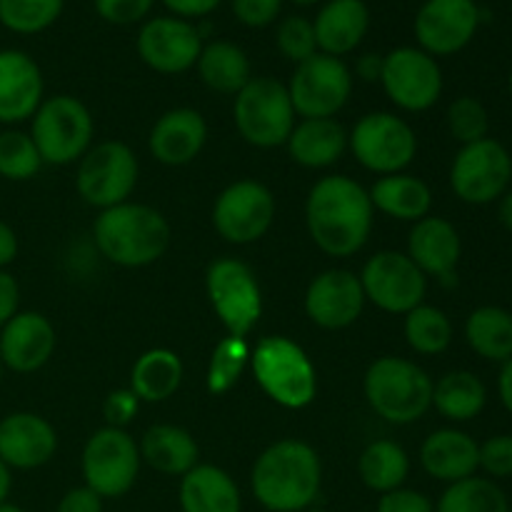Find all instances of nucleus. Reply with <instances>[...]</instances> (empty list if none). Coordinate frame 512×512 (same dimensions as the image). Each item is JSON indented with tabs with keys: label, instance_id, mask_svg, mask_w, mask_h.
<instances>
[{
	"label": "nucleus",
	"instance_id": "1",
	"mask_svg": "<svg viewBox=\"0 0 512 512\" xmlns=\"http://www.w3.org/2000/svg\"><path fill=\"white\" fill-rule=\"evenodd\" d=\"M375 208L368 190L348 175H328L310 188L305 225L313 243L333 258H350L370 238Z\"/></svg>",
	"mask_w": 512,
	"mask_h": 512
},
{
	"label": "nucleus",
	"instance_id": "2",
	"mask_svg": "<svg viewBox=\"0 0 512 512\" xmlns=\"http://www.w3.org/2000/svg\"><path fill=\"white\" fill-rule=\"evenodd\" d=\"M323 485L318 453L303 440L285 438L265 448L250 470V490L268 512L313 508Z\"/></svg>",
	"mask_w": 512,
	"mask_h": 512
},
{
	"label": "nucleus",
	"instance_id": "3",
	"mask_svg": "<svg viewBox=\"0 0 512 512\" xmlns=\"http://www.w3.org/2000/svg\"><path fill=\"white\" fill-rule=\"evenodd\" d=\"M93 235L100 255L120 268H145L163 258L170 245V225L163 213L130 200L100 210Z\"/></svg>",
	"mask_w": 512,
	"mask_h": 512
},
{
	"label": "nucleus",
	"instance_id": "4",
	"mask_svg": "<svg viewBox=\"0 0 512 512\" xmlns=\"http://www.w3.org/2000/svg\"><path fill=\"white\" fill-rule=\"evenodd\" d=\"M365 400L383 420L408 425L433 408V378L418 363L385 355L368 368Z\"/></svg>",
	"mask_w": 512,
	"mask_h": 512
},
{
	"label": "nucleus",
	"instance_id": "5",
	"mask_svg": "<svg viewBox=\"0 0 512 512\" xmlns=\"http://www.w3.org/2000/svg\"><path fill=\"white\" fill-rule=\"evenodd\" d=\"M255 380L273 403L288 410L308 408L318 393V373L298 343L283 335H268L250 350Z\"/></svg>",
	"mask_w": 512,
	"mask_h": 512
},
{
	"label": "nucleus",
	"instance_id": "6",
	"mask_svg": "<svg viewBox=\"0 0 512 512\" xmlns=\"http://www.w3.org/2000/svg\"><path fill=\"white\" fill-rule=\"evenodd\" d=\"M93 115L73 95H53L35 110L30 138L48 165H70L83 158L93 143Z\"/></svg>",
	"mask_w": 512,
	"mask_h": 512
},
{
	"label": "nucleus",
	"instance_id": "7",
	"mask_svg": "<svg viewBox=\"0 0 512 512\" xmlns=\"http://www.w3.org/2000/svg\"><path fill=\"white\" fill-rule=\"evenodd\" d=\"M235 128L255 148H280L295 128V110L288 88L275 78H253L233 105Z\"/></svg>",
	"mask_w": 512,
	"mask_h": 512
},
{
	"label": "nucleus",
	"instance_id": "8",
	"mask_svg": "<svg viewBox=\"0 0 512 512\" xmlns=\"http://www.w3.org/2000/svg\"><path fill=\"white\" fill-rule=\"evenodd\" d=\"M80 465L85 488L98 493L103 500H115L133 490L143 460L138 443L128 430L105 425L88 438Z\"/></svg>",
	"mask_w": 512,
	"mask_h": 512
},
{
	"label": "nucleus",
	"instance_id": "9",
	"mask_svg": "<svg viewBox=\"0 0 512 512\" xmlns=\"http://www.w3.org/2000/svg\"><path fill=\"white\" fill-rule=\"evenodd\" d=\"M512 185V155L500 140L483 138L460 145L450 165V188L468 205L498 203Z\"/></svg>",
	"mask_w": 512,
	"mask_h": 512
},
{
	"label": "nucleus",
	"instance_id": "10",
	"mask_svg": "<svg viewBox=\"0 0 512 512\" xmlns=\"http://www.w3.org/2000/svg\"><path fill=\"white\" fill-rule=\"evenodd\" d=\"M205 290L228 335L248 338L263 315V293L253 270L243 260H213L205 273Z\"/></svg>",
	"mask_w": 512,
	"mask_h": 512
},
{
	"label": "nucleus",
	"instance_id": "11",
	"mask_svg": "<svg viewBox=\"0 0 512 512\" xmlns=\"http://www.w3.org/2000/svg\"><path fill=\"white\" fill-rule=\"evenodd\" d=\"M138 170V158L128 145L105 140L80 158L75 188L85 203L108 210L113 205L128 203L138 185Z\"/></svg>",
	"mask_w": 512,
	"mask_h": 512
},
{
	"label": "nucleus",
	"instance_id": "12",
	"mask_svg": "<svg viewBox=\"0 0 512 512\" xmlns=\"http://www.w3.org/2000/svg\"><path fill=\"white\" fill-rule=\"evenodd\" d=\"M295 115L308 118H335L353 93V70L335 55L315 53L295 65L290 83L285 85Z\"/></svg>",
	"mask_w": 512,
	"mask_h": 512
},
{
	"label": "nucleus",
	"instance_id": "13",
	"mask_svg": "<svg viewBox=\"0 0 512 512\" xmlns=\"http://www.w3.org/2000/svg\"><path fill=\"white\" fill-rule=\"evenodd\" d=\"M348 148L365 170L378 175L403 173L418 153V135L393 113H368L348 135Z\"/></svg>",
	"mask_w": 512,
	"mask_h": 512
},
{
	"label": "nucleus",
	"instance_id": "14",
	"mask_svg": "<svg viewBox=\"0 0 512 512\" xmlns=\"http://www.w3.org/2000/svg\"><path fill=\"white\" fill-rule=\"evenodd\" d=\"M365 300L390 315H408L423 305L428 293V278L418 265L398 250H380L360 270Z\"/></svg>",
	"mask_w": 512,
	"mask_h": 512
},
{
	"label": "nucleus",
	"instance_id": "15",
	"mask_svg": "<svg viewBox=\"0 0 512 512\" xmlns=\"http://www.w3.org/2000/svg\"><path fill=\"white\" fill-rule=\"evenodd\" d=\"M380 85L400 110L423 113L438 103L445 80L438 58L420 48L403 45V48H395L383 55Z\"/></svg>",
	"mask_w": 512,
	"mask_h": 512
},
{
	"label": "nucleus",
	"instance_id": "16",
	"mask_svg": "<svg viewBox=\"0 0 512 512\" xmlns=\"http://www.w3.org/2000/svg\"><path fill=\"white\" fill-rule=\"evenodd\" d=\"M275 220V198L258 180H238L218 195L213 225L223 240L250 245L263 238Z\"/></svg>",
	"mask_w": 512,
	"mask_h": 512
},
{
	"label": "nucleus",
	"instance_id": "17",
	"mask_svg": "<svg viewBox=\"0 0 512 512\" xmlns=\"http://www.w3.org/2000/svg\"><path fill=\"white\" fill-rule=\"evenodd\" d=\"M483 23V8L475 0H425L415 13V38L433 58L455 55L473 43Z\"/></svg>",
	"mask_w": 512,
	"mask_h": 512
},
{
	"label": "nucleus",
	"instance_id": "18",
	"mask_svg": "<svg viewBox=\"0 0 512 512\" xmlns=\"http://www.w3.org/2000/svg\"><path fill=\"white\" fill-rule=\"evenodd\" d=\"M203 50V35L190 20L163 15L140 28L138 55L150 70L163 75H178L195 68Z\"/></svg>",
	"mask_w": 512,
	"mask_h": 512
},
{
	"label": "nucleus",
	"instance_id": "19",
	"mask_svg": "<svg viewBox=\"0 0 512 512\" xmlns=\"http://www.w3.org/2000/svg\"><path fill=\"white\" fill-rule=\"evenodd\" d=\"M365 293L360 278L345 268L320 273L305 290V315L323 330H343L360 318Z\"/></svg>",
	"mask_w": 512,
	"mask_h": 512
},
{
	"label": "nucleus",
	"instance_id": "20",
	"mask_svg": "<svg viewBox=\"0 0 512 512\" xmlns=\"http://www.w3.org/2000/svg\"><path fill=\"white\" fill-rule=\"evenodd\" d=\"M405 255L418 265L425 278H435L443 285H455L460 258H463V238L450 220L428 215V218L413 223Z\"/></svg>",
	"mask_w": 512,
	"mask_h": 512
},
{
	"label": "nucleus",
	"instance_id": "21",
	"mask_svg": "<svg viewBox=\"0 0 512 512\" xmlns=\"http://www.w3.org/2000/svg\"><path fill=\"white\" fill-rule=\"evenodd\" d=\"M58 433L38 413H10L0 418V460L10 470H35L50 463Z\"/></svg>",
	"mask_w": 512,
	"mask_h": 512
},
{
	"label": "nucleus",
	"instance_id": "22",
	"mask_svg": "<svg viewBox=\"0 0 512 512\" xmlns=\"http://www.w3.org/2000/svg\"><path fill=\"white\" fill-rule=\"evenodd\" d=\"M55 328L45 315L25 310L0 328V360L13 373H35L55 353Z\"/></svg>",
	"mask_w": 512,
	"mask_h": 512
},
{
	"label": "nucleus",
	"instance_id": "23",
	"mask_svg": "<svg viewBox=\"0 0 512 512\" xmlns=\"http://www.w3.org/2000/svg\"><path fill=\"white\" fill-rule=\"evenodd\" d=\"M40 65L23 50H0V123L15 125L33 118L43 103Z\"/></svg>",
	"mask_w": 512,
	"mask_h": 512
},
{
	"label": "nucleus",
	"instance_id": "24",
	"mask_svg": "<svg viewBox=\"0 0 512 512\" xmlns=\"http://www.w3.org/2000/svg\"><path fill=\"white\" fill-rule=\"evenodd\" d=\"M208 140V123L193 108H173L155 120L148 148L158 163L180 168L193 163Z\"/></svg>",
	"mask_w": 512,
	"mask_h": 512
},
{
	"label": "nucleus",
	"instance_id": "25",
	"mask_svg": "<svg viewBox=\"0 0 512 512\" xmlns=\"http://www.w3.org/2000/svg\"><path fill=\"white\" fill-rule=\"evenodd\" d=\"M420 465L430 478L450 485L480 470V443L458 428H440L420 445Z\"/></svg>",
	"mask_w": 512,
	"mask_h": 512
},
{
	"label": "nucleus",
	"instance_id": "26",
	"mask_svg": "<svg viewBox=\"0 0 512 512\" xmlns=\"http://www.w3.org/2000/svg\"><path fill=\"white\" fill-rule=\"evenodd\" d=\"M370 28V10L365 0H328L315 15V43L325 55L353 53Z\"/></svg>",
	"mask_w": 512,
	"mask_h": 512
},
{
	"label": "nucleus",
	"instance_id": "27",
	"mask_svg": "<svg viewBox=\"0 0 512 512\" xmlns=\"http://www.w3.org/2000/svg\"><path fill=\"white\" fill-rule=\"evenodd\" d=\"M183 512H243V495L233 475L218 465L198 463L180 478L178 490Z\"/></svg>",
	"mask_w": 512,
	"mask_h": 512
},
{
	"label": "nucleus",
	"instance_id": "28",
	"mask_svg": "<svg viewBox=\"0 0 512 512\" xmlns=\"http://www.w3.org/2000/svg\"><path fill=\"white\" fill-rule=\"evenodd\" d=\"M140 460L160 475L183 478L198 465L200 448L193 435L180 425L160 423L143 433L138 443Z\"/></svg>",
	"mask_w": 512,
	"mask_h": 512
},
{
	"label": "nucleus",
	"instance_id": "29",
	"mask_svg": "<svg viewBox=\"0 0 512 512\" xmlns=\"http://www.w3.org/2000/svg\"><path fill=\"white\" fill-rule=\"evenodd\" d=\"M288 153L303 168H330L348 150V133L335 118H308L295 123Z\"/></svg>",
	"mask_w": 512,
	"mask_h": 512
},
{
	"label": "nucleus",
	"instance_id": "30",
	"mask_svg": "<svg viewBox=\"0 0 512 512\" xmlns=\"http://www.w3.org/2000/svg\"><path fill=\"white\" fill-rule=\"evenodd\" d=\"M368 195L375 210L395 220H403V223H418V220L428 218L430 208H433L430 185L410 173L380 175Z\"/></svg>",
	"mask_w": 512,
	"mask_h": 512
},
{
	"label": "nucleus",
	"instance_id": "31",
	"mask_svg": "<svg viewBox=\"0 0 512 512\" xmlns=\"http://www.w3.org/2000/svg\"><path fill=\"white\" fill-rule=\"evenodd\" d=\"M183 383V363L168 348H153L135 360L130 370V390L140 403H163L173 398Z\"/></svg>",
	"mask_w": 512,
	"mask_h": 512
},
{
	"label": "nucleus",
	"instance_id": "32",
	"mask_svg": "<svg viewBox=\"0 0 512 512\" xmlns=\"http://www.w3.org/2000/svg\"><path fill=\"white\" fill-rule=\"evenodd\" d=\"M195 65H198L203 83L215 93L238 95L253 80L248 55L230 40H213V43L203 45Z\"/></svg>",
	"mask_w": 512,
	"mask_h": 512
},
{
	"label": "nucleus",
	"instance_id": "33",
	"mask_svg": "<svg viewBox=\"0 0 512 512\" xmlns=\"http://www.w3.org/2000/svg\"><path fill=\"white\" fill-rule=\"evenodd\" d=\"M465 343L488 363L512 358V313L500 305H480L465 320Z\"/></svg>",
	"mask_w": 512,
	"mask_h": 512
},
{
	"label": "nucleus",
	"instance_id": "34",
	"mask_svg": "<svg viewBox=\"0 0 512 512\" xmlns=\"http://www.w3.org/2000/svg\"><path fill=\"white\" fill-rule=\"evenodd\" d=\"M488 405V388L470 370H453L433 383V408L450 423H470Z\"/></svg>",
	"mask_w": 512,
	"mask_h": 512
},
{
	"label": "nucleus",
	"instance_id": "35",
	"mask_svg": "<svg viewBox=\"0 0 512 512\" xmlns=\"http://www.w3.org/2000/svg\"><path fill=\"white\" fill-rule=\"evenodd\" d=\"M358 475L365 488L385 495L403 488L410 475V458L403 445L393 440H375L360 453Z\"/></svg>",
	"mask_w": 512,
	"mask_h": 512
},
{
	"label": "nucleus",
	"instance_id": "36",
	"mask_svg": "<svg viewBox=\"0 0 512 512\" xmlns=\"http://www.w3.org/2000/svg\"><path fill=\"white\" fill-rule=\"evenodd\" d=\"M435 512H512L510 498L495 480L473 478L450 483L435 503Z\"/></svg>",
	"mask_w": 512,
	"mask_h": 512
},
{
	"label": "nucleus",
	"instance_id": "37",
	"mask_svg": "<svg viewBox=\"0 0 512 512\" xmlns=\"http://www.w3.org/2000/svg\"><path fill=\"white\" fill-rule=\"evenodd\" d=\"M405 340L420 355H440L453 343V323L435 305H418L405 315Z\"/></svg>",
	"mask_w": 512,
	"mask_h": 512
},
{
	"label": "nucleus",
	"instance_id": "38",
	"mask_svg": "<svg viewBox=\"0 0 512 512\" xmlns=\"http://www.w3.org/2000/svg\"><path fill=\"white\" fill-rule=\"evenodd\" d=\"M250 363V345L248 338H228L220 340L210 353L208 373H205V385L208 393L225 395L238 385L240 375Z\"/></svg>",
	"mask_w": 512,
	"mask_h": 512
},
{
	"label": "nucleus",
	"instance_id": "39",
	"mask_svg": "<svg viewBox=\"0 0 512 512\" xmlns=\"http://www.w3.org/2000/svg\"><path fill=\"white\" fill-rule=\"evenodd\" d=\"M65 0H0V25L10 33L38 35L60 18Z\"/></svg>",
	"mask_w": 512,
	"mask_h": 512
},
{
	"label": "nucleus",
	"instance_id": "40",
	"mask_svg": "<svg viewBox=\"0 0 512 512\" xmlns=\"http://www.w3.org/2000/svg\"><path fill=\"white\" fill-rule=\"evenodd\" d=\"M40 168H43V158L28 133L23 130L0 133V178L23 183V180L35 178Z\"/></svg>",
	"mask_w": 512,
	"mask_h": 512
},
{
	"label": "nucleus",
	"instance_id": "41",
	"mask_svg": "<svg viewBox=\"0 0 512 512\" xmlns=\"http://www.w3.org/2000/svg\"><path fill=\"white\" fill-rule=\"evenodd\" d=\"M448 130L460 145H470L488 138V108L478 98H473V95H460V98H455L448 105Z\"/></svg>",
	"mask_w": 512,
	"mask_h": 512
},
{
	"label": "nucleus",
	"instance_id": "42",
	"mask_svg": "<svg viewBox=\"0 0 512 512\" xmlns=\"http://www.w3.org/2000/svg\"><path fill=\"white\" fill-rule=\"evenodd\" d=\"M275 43H278L280 53L288 60H293L295 65L313 58L315 53H320L318 43H315L313 23L308 18H303V15H290V18H285L278 25Z\"/></svg>",
	"mask_w": 512,
	"mask_h": 512
},
{
	"label": "nucleus",
	"instance_id": "43",
	"mask_svg": "<svg viewBox=\"0 0 512 512\" xmlns=\"http://www.w3.org/2000/svg\"><path fill=\"white\" fill-rule=\"evenodd\" d=\"M480 470L495 483L512 478V435H493L480 443Z\"/></svg>",
	"mask_w": 512,
	"mask_h": 512
},
{
	"label": "nucleus",
	"instance_id": "44",
	"mask_svg": "<svg viewBox=\"0 0 512 512\" xmlns=\"http://www.w3.org/2000/svg\"><path fill=\"white\" fill-rule=\"evenodd\" d=\"M93 5L105 23L133 25L153 10L155 0H93Z\"/></svg>",
	"mask_w": 512,
	"mask_h": 512
},
{
	"label": "nucleus",
	"instance_id": "45",
	"mask_svg": "<svg viewBox=\"0 0 512 512\" xmlns=\"http://www.w3.org/2000/svg\"><path fill=\"white\" fill-rule=\"evenodd\" d=\"M283 10V0H233V13L248 28H268Z\"/></svg>",
	"mask_w": 512,
	"mask_h": 512
},
{
	"label": "nucleus",
	"instance_id": "46",
	"mask_svg": "<svg viewBox=\"0 0 512 512\" xmlns=\"http://www.w3.org/2000/svg\"><path fill=\"white\" fill-rule=\"evenodd\" d=\"M375 512H435V503L420 490L398 488L380 495Z\"/></svg>",
	"mask_w": 512,
	"mask_h": 512
},
{
	"label": "nucleus",
	"instance_id": "47",
	"mask_svg": "<svg viewBox=\"0 0 512 512\" xmlns=\"http://www.w3.org/2000/svg\"><path fill=\"white\" fill-rule=\"evenodd\" d=\"M140 408V400L135 398V393L130 388L125 390H113V393L105 398L103 403V415L108 420L110 428H123L135 418Z\"/></svg>",
	"mask_w": 512,
	"mask_h": 512
},
{
	"label": "nucleus",
	"instance_id": "48",
	"mask_svg": "<svg viewBox=\"0 0 512 512\" xmlns=\"http://www.w3.org/2000/svg\"><path fill=\"white\" fill-rule=\"evenodd\" d=\"M55 512H103V498L90 488H85V485H80V488H70L60 498Z\"/></svg>",
	"mask_w": 512,
	"mask_h": 512
},
{
	"label": "nucleus",
	"instance_id": "49",
	"mask_svg": "<svg viewBox=\"0 0 512 512\" xmlns=\"http://www.w3.org/2000/svg\"><path fill=\"white\" fill-rule=\"evenodd\" d=\"M20 285L8 270H0V328L20 313Z\"/></svg>",
	"mask_w": 512,
	"mask_h": 512
},
{
	"label": "nucleus",
	"instance_id": "50",
	"mask_svg": "<svg viewBox=\"0 0 512 512\" xmlns=\"http://www.w3.org/2000/svg\"><path fill=\"white\" fill-rule=\"evenodd\" d=\"M223 0H163L165 8L175 15V18H205V15L213 13Z\"/></svg>",
	"mask_w": 512,
	"mask_h": 512
},
{
	"label": "nucleus",
	"instance_id": "51",
	"mask_svg": "<svg viewBox=\"0 0 512 512\" xmlns=\"http://www.w3.org/2000/svg\"><path fill=\"white\" fill-rule=\"evenodd\" d=\"M18 258V235L8 223L0 220V270L8 268Z\"/></svg>",
	"mask_w": 512,
	"mask_h": 512
},
{
	"label": "nucleus",
	"instance_id": "52",
	"mask_svg": "<svg viewBox=\"0 0 512 512\" xmlns=\"http://www.w3.org/2000/svg\"><path fill=\"white\" fill-rule=\"evenodd\" d=\"M355 73H358L365 83H375V80H380V73H383V55L368 53L363 55V58H358V63H355Z\"/></svg>",
	"mask_w": 512,
	"mask_h": 512
},
{
	"label": "nucleus",
	"instance_id": "53",
	"mask_svg": "<svg viewBox=\"0 0 512 512\" xmlns=\"http://www.w3.org/2000/svg\"><path fill=\"white\" fill-rule=\"evenodd\" d=\"M498 398H500V403H503V408L512 415V358L508 360V363L500 365Z\"/></svg>",
	"mask_w": 512,
	"mask_h": 512
},
{
	"label": "nucleus",
	"instance_id": "54",
	"mask_svg": "<svg viewBox=\"0 0 512 512\" xmlns=\"http://www.w3.org/2000/svg\"><path fill=\"white\" fill-rule=\"evenodd\" d=\"M498 218L512 233V188H508V193L498 200Z\"/></svg>",
	"mask_w": 512,
	"mask_h": 512
},
{
	"label": "nucleus",
	"instance_id": "55",
	"mask_svg": "<svg viewBox=\"0 0 512 512\" xmlns=\"http://www.w3.org/2000/svg\"><path fill=\"white\" fill-rule=\"evenodd\" d=\"M10 485H13V478H10V468L0 460V503H5L10 495Z\"/></svg>",
	"mask_w": 512,
	"mask_h": 512
},
{
	"label": "nucleus",
	"instance_id": "56",
	"mask_svg": "<svg viewBox=\"0 0 512 512\" xmlns=\"http://www.w3.org/2000/svg\"><path fill=\"white\" fill-rule=\"evenodd\" d=\"M0 512H25V510L20 508V505L8 503V500H5V503H0Z\"/></svg>",
	"mask_w": 512,
	"mask_h": 512
},
{
	"label": "nucleus",
	"instance_id": "57",
	"mask_svg": "<svg viewBox=\"0 0 512 512\" xmlns=\"http://www.w3.org/2000/svg\"><path fill=\"white\" fill-rule=\"evenodd\" d=\"M290 3H295V5H315V3H320V0H290Z\"/></svg>",
	"mask_w": 512,
	"mask_h": 512
},
{
	"label": "nucleus",
	"instance_id": "58",
	"mask_svg": "<svg viewBox=\"0 0 512 512\" xmlns=\"http://www.w3.org/2000/svg\"><path fill=\"white\" fill-rule=\"evenodd\" d=\"M303 512H330V510H323V508H308V510H303Z\"/></svg>",
	"mask_w": 512,
	"mask_h": 512
},
{
	"label": "nucleus",
	"instance_id": "59",
	"mask_svg": "<svg viewBox=\"0 0 512 512\" xmlns=\"http://www.w3.org/2000/svg\"><path fill=\"white\" fill-rule=\"evenodd\" d=\"M508 90H510V98H512V73H510V78H508Z\"/></svg>",
	"mask_w": 512,
	"mask_h": 512
},
{
	"label": "nucleus",
	"instance_id": "60",
	"mask_svg": "<svg viewBox=\"0 0 512 512\" xmlns=\"http://www.w3.org/2000/svg\"><path fill=\"white\" fill-rule=\"evenodd\" d=\"M0 375H3V360H0Z\"/></svg>",
	"mask_w": 512,
	"mask_h": 512
}]
</instances>
